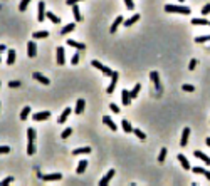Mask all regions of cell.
<instances>
[{
    "label": "cell",
    "mask_w": 210,
    "mask_h": 186,
    "mask_svg": "<svg viewBox=\"0 0 210 186\" xmlns=\"http://www.w3.org/2000/svg\"><path fill=\"white\" fill-rule=\"evenodd\" d=\"M165 12L168 13H183V15H188L190 13V9L185 5H173V3H168L165 5Z\"/></svg>",
    "instance_id": "1"
},
{
    "label": "cell",
    "mask_w": 210,
    "mask_h": 186,
    "mask_svg": "<svg viewBox=\"0 0 210 186\" xmlns=\"http://www.w3.org/2000/svg\"><path fill=\"white\" fill-rule=\"evenodd\" d=\"M91 66H92V67H96L98 70H101V72L104 74V76H108V77H111V76H113V72H115V70H111L109 67L103 66V64L99 62V60H92V62H91Z\"/></svg>",
    "instance_id": "2"
},
{
    "label": "cell",
    "mask_w": 210,
    "mask_h": 186,
    "mask_svg": "<svg viewBox=\"0 0 210 186\" xmlns=\"http://www.w3.org/2000/svg\"><path fill=\"white\" fill-rule=\"evenodd\" d=\"M37 20L39 22H44L45 20V3L44 2L37 3Z\"/></svg>",
    "instance_id": "3"
},
{
    "label": "cell",
    "mask_w": 210,
    "mask_h": 186,
    "mask_svg": "<svg viewBox=\"0 0 210 186\" xmlns=\"http://www.w3.org/2000/svg\"><path fill=\"white\" fill-rule=\"evenodd\" d=\"M118 79H119V74H118V72H113V76H111V84L108 85V89H106V92H108V94H113L116 84H118Z\"/></svg>",
    "instance_id": "4"
},
{
    "label": "cell",
    "mask_w": 210,
    "mask_h": 186,
    "mask_svg": "<svg viewBox=\"0 0 210 186\" xmlns=\"http://www.w3.org/2000/svg\"><path fill=\"white\" fill-rule=\"evenodd\" d=\"M27 55H29L30 59H34V57L37 55V47H35L34 40H29V44H27Z\"/></svg>",
    "instance_id": "5"
},
{
    "label": "cell",
    "mask_w": 210,
    "mask_h": 186,
    "mask_svg": "<svg viewBox=\"0 0 210 186\" xmlns=\"http://www.w3.org/2000/svg\"><path fill=\"white\" fill-rule=\"evenodd\" d=\"M56 54H57V64L59 66H64L66 64V51L62 47H57L56 49Z\"/></svg>",
    "instance_id": "6"
},
{
    "label": "cell",
    "mask_w": 210,
    "mask_h": 186,
    "mask_svg": "<svg viewBox=\"0 0 210 186\" xmlns=\"http://www.w3.org/2000/svg\"><path fill=\"white\" fill-rule=\"evenodd\" d=\"M115 174H116V171H115V169H109L108 173L104 174V178H103V180L99 181V186H106V184L109 183V181L113 180V176H115Z\"/></svg>",
    "instance_id": "7"
},
{
    "label": "cell",
    "mask_w": 210,
    "mask_h": 186,
    "mask_svg": "<svg viewBox=\"0 0 210 186\" xmlns=\"http://www.w3.org/2000/svg\"><path fill=\"white\" fill-rule=\"evenodd\" d=\"M39 176H41L42 180H45V181H59L60 178H62V174L60 173H52V174H39Z\"/></svg>",
    "instance_id": "8"
},
{
    "label": "cell",
    "mask_w": 210,
    "mask_h": 186,
    "mask_svg": "<svg viewBox=\"0 0 210 186\" xmlns=\"http://www.w3.org/2000/svg\"><path fill=\"white\" fill-rule=\"evenodd\" d=\"M188 136H190V127H183V133H181V139H180V146L185 148L188 142Z\"/></svg>",
    "instance_id": "9"
},
{
    "label": "cell",
    "mask_w": 210,
    "mask_h": 186,
    "mask_svg": "<svg viewBox=\"0 0 210 186\" xmlns=\"http://www.w3.org/2000/svg\"><path fill=\"white\" fill-rule=\"evenodd\" d=\"M192 171H193L195 174H204L205 178H207V180L210 181V171H207L205 169V168H200V166H193L192 168Z\"/></svg>",
    "instance_id": "10"
},
{
    "label": "cell",
    "mask_w": 210,
    "mask_h": 186,
    "mask_svg": "<svg viewBox=\"0 0 210 186\" xmlns=\"http://www.w3.org/2000/svg\"><path fill=\"white\" fill-rule=\"evenodd\" d=\"M103 123H104L111 131H118V126H116V123H115V121H113L109 116H104V117H103Z\"/></svg>",
    "instance_id": "11"
},
{
    "label": "cell",
    "mask_w": 210,
    "mask_h": 186,
    "mask_svg": "<svg viewBox=\"0 0 210 186\" xmlns=\"http://www.w3.org/2000/svg\"><path fill=\"white\" fill-rule=\"evenodd\" d=\"M84 107H86V101H84V99H77L76 107H74V112H76V114H83Z\"/></svg>",
    "instance_id": "12"
},
{
    "label": "cell",
    "mask_w": 210,
    "mask_h": 186,
    "mask_svg": "<svg viewBox=\"0 0 210 186\" xmlns=\"http://www.w3.org/2000/svg\"><path fill=\"white\" fill-rule=\"evenodd\" d=\"M51 117V112L49 111H42V112H35L34 114V121H45Z\"/></svg>",
    "instance_id": "13"
},
{
    "label": "cell",
    "mask_w": 210,
    "mask_h": 186,
    "mask_svg": "<svg viewBox=\"0 0 210 186\" xmlns=\"http://www.w3.org/2000/svg\"><path fill=\"white\" fill-rule=\"evenodd\" d=\"M121 127H123V131H124L126 134H131V133H133V129H134L128 119H123V121H121Z\"/></svg>",
    "instance_id": "14"
},
{
    "label": "cell",
    "mask_w": 210,
    "mask_h": 186,
    "mask_svg": "<svg viewBox=\"0 0 210 186\" xmlns=\"http://www.w3.org/2000/svg\"><path fill=\"white\" fill-rule=\"evenodd\" d=\"M71 112H72V109H71V107H66V109L62 111V114H60V116H59L57 123H59V124L66 123V121H67V117H69V114H71Z\"/></svg>",
    "instance_id": "15"
},
{
    "label": "cell",
    "mask_w": 210,
    "mask_h": 186,
    "mask_svg": "<svg viewBox=\"0 0 210 186\" xmlns=\"http://www.w3.org/2000/svg\"><path fill=\"white\" fill-rule=\"evenodd\" d=\"M121 101H123L124 106H130V102H131L130 91H126V89H123V91H121Z\"/></svg>",
    "instance_id": "16"
},
{
    "label": "cell",
    "mask_w": 210,
    "mask_h": 186,
    "mask_svg": "<svg viewBox=\"0 0 210 186\" xmlns=\"http://www.w3.org/2000/svg\"><path fill=\"white\" fill-rule=\"evenodd\" d=\"M140 13H134V15L133 17H130V19H128V20H124V22H123V25L124 27H131V25H133V24H136L138 22V20H140Z\"/></svg>",
    "instance_id": "17"
},
{
    "label": "cell",
    "mask_w": 210,
    "mask_h": 186,
    "mask_svg": "<svg viewBox=\"0 0 210 186\" xmlns=\"http://www.w3.org/2000/svg\"><path fill=\"white\" fill-rule=\"evenodd\" d=\"M34 79H35V81H39L41 84H44V85H49V84H51V81H49L45 76H42L41 72H34Z\"/></svg>",
    "instance_id": "18"
},
{
    "label": "cell",
    "mask_w": 210,
    "mask_h": 186,
    "mask_svg": "<svg viewBox=\"0 0 210 186\" xmlns=\"http://www.w3.org/2000/svg\"><path fill=\"white\" fill-rule=\"evenodd\" d=\"M193 154H195V158L202 159L205 164H207V166H210V158H208L207 154H204V153H202V151H197V149H195V151H193Z\"/></svg>",
    "instance_id": "19"
},
{
    "label": "cell",
    "mask_w": 210,
    "mask_h": 186,
    "mask_svg": "<svg viewBox=\"0 0 210 186\" xmlns=\"http://www.w3.org/2000/svg\"><path fill=\"white\" fill-rule=\"evenodd\" d=\"M123 22H124V20H123V17H121V15H118V17H116V20H115V22H113L111 28H109V32H111V34H115V32H116V28H118V27H119Z\"/></svg>",
    "instance_id": "20"
},
{
    "label": "cell",
    "mask_w": 210,
    "mask_h": 186,
    "mask_svg": "<svg viewBox=\"0 0 210 186\" xmlns=\"http://www.w3.org/2000/svg\"><path fill=\"white\" fill-rule=\"evenodd\" d=\"M89 153H91V148H89V146H86V148H76L72 151V154L79 156V154H89Z\"/></svg>",
    "instance_id": "21"
},
{
    "label": "cell",
    "mask_w": 210,
    "mask_h": 186,
    "mask_svg": "<svg viewBox=\"0 0 210 186\" xmlns=\"http://www.w3.org/2000/svg\"><path fill=\"white\" fill-rule=\"evenodd\" d=\"M86 168H88V161L86 159H81L79 164H77V168H76V173L77 174H83L84 171H86Z\"/></svg>",
    "instance_id": "22"
},
{
    "label": "cell",
    "mask_w": 210,
    "mask_h": 186,
    "mask_svg": "<svg viewBox=\"0 0 210 186\" xmlns=\"http://www.w3.org/2000/svg\"><path fill=\"white\" fill-rule=\"evenodd\" d=\"M67 44H69L71 47L79 49V51H84V49H86V44H83V42H76V40H72V39H69V40H67Z\"/></svg>",
    "instance_id": "23"
},
{
    "label": "cell",
    "mask_w": 210,
    "mask_h": 186,
    "mask_svg": "<svg viewBox=\"0 0 210 186\" xmlns=\"http://www.w3.org/2000/svg\"><path fill=\"white\" fill-rule=\"evenodd\" d=\"M178 161H180V164H181V166H183V169H192V166H190V163H188V159L187 158H185V156L183 154H178Z\"/></svg>",
    "instance_id": "24"
},
{
    "label": "cell",
    "mask_w": 210,
    "mask_h": 186,
    "mask_svg": "<svg viewBox=\"0 0 210 186\" xmlns=\"http://www.w3.org/2000/svg\"><path fill=\"white\" fill-rule=\"evenodd\" d=\"M74 28H76V24H74V22H71V24H67V25H66V27H64V28H62V30H60V35H67V34H69V32H72V30H74Z\"/></svg>",
    "instance_id": "25"
},
{
    "label": "cell",
    "mask_w": 210,
    "mask_h": 186,
    "mask_svg": "<svg viewBox=\"0 0 210 186\" xmlns=\"http://www.w3.org/2000/svg\"><path fill=\"white\" fill-rule=\"evenodd\" d=\"M14 62H15V51L10 49L9 54H7V66H12Z\"/></svg>",
    "instance_id": "26"
},
{
    "label": "cell",
    "mask_w": 210,
    "mask_h": 186,
    "mask_svg": "<svg viewBox=\"0 0 210 186\" xmlns=\"http://www.w3.org/2000/svg\"><path fill=\"white\" fill-rule=\"evenodd\" d=\"M45 17H47V19L51 20L52 24H59V22H60V19H59L57 15H56V13H52L51 10H49V12H45Z\"/></svg>",
    "instance_id": "27"
},
{
    "label": "cell",
    "mask_w": 210,
    "mask_h": 186,
    "mask_svg": "<svg viewBox=\"0 0 210 186\" xmlns=\"http://www.w3.org/2000/svg\"><path fill=\"white\" fill-rule=\"evenodd\" d=\"M32 37H34V39H47L49 37V32L47 30H37V32H34Z\"/></svg>",
    "instance_id": "28"
},
{
    "label": "cell",
    "mask_w": 210,
    "mask_h": 186,
    "mask_svg": "<svg viewBox=\"0 0 210 186\" xmlns=\"http://www.w3.org/2000/svg\"><path fill=\"white\" fill-rule=\"evenodd\" d=\"M210 20L207 19H192V25H208Z\"/></svg>",
    "instance_id": "29"
},
{
    "label": "cell",
    "mask_w": 210,
    "mask_h": 186,
    "mask_svg": "<svg viewBox=\"0 0 210 186\" xmlns=\"http://www.w3.org/2000/svg\"><path fill=\"white\" fill-rule=\"evenodd\" d=\"M140 91H141V85L140 84H136L133 89H131V92H130V96H131V99H136L138 96H140Z\"/></svg>",
    "instance_id": "30"
},
{
    "label": "cell",
    "mask_w": 210,
    "mask_h": 186,
    "mask_svg": "<svg viewBox=\"0 0 210 186\" xmlns=\"http://www.w3.org/2000/svg\"><path fill=\"white\" fill-rule=\"evenodd\" d=\"M150 79L156 84V87L160 85V74L156 72V70H151V72H150Z\"/></svg>",
    "instance_id": "31"
},
{
    "label": "cell",
    "mask_w": 210,
    "mask_h": 186,
    "mask_svg": "<svg viewBox=\"0 0 210 186\" xmlns=\"http://www.w3.org/2000/svg\"><path fill=\"white\" fill-rule=\"evenodd\" d=\"M72 15H74V19H76V22H79L83 17H81V12H79V7L77 5H72Z\"/></svg>",
    "instance_id": "32"
},
{
    "label": "cell",
    "mask_w": 210,
    "mask_h": 186,
    "mask_svg": "<svg viewBox=\"0 0 210 186\" xmlns=\"http://www.w3.org/2000/svg\"><path fill=\"white\" fill-rule=\"evenodd\" d=\"M34 139H35V129L34 127H29V129H27V141L34 142Z\"/></svg>",
    "instance_id": "33"
},
{
    "label": "cell",
    "mask_w": 210,
    "mask_h": 186,
    "mask_svg": "<svg viewBox=\"0 0 210 186\" xmlns=\"http://www.w3.org/2000/svg\"><path fill=\"white\" fill-rule=\"evenodd\" d=\"M29 114H30V107H29V106H25V107L22 109V112H20V119H22V121H27Z\"/></svg>",
    "instance_id": "34"
},
{
    "label": "cell",
    "mask_w": 210,
    "mask_h": 186,
    "mask_svg": "<svg viewBox=\"0 0 210 186\" xmlns=\"http://www.w3.org/2000/svg\"><path fill=\"white\" fill-rule=\"evenodd\" d=\"M166 154H168V149H166V148H161V151H160V154H158V163H165Z\"/></svg>",
    "instance_id": "35"
},
{
    "label": "cell",
    "mask_w": 210,
    "mask_h": 186,
    "mask_svg": "<svg viewBox=\"0 0 210 186\" xmlns=\"http://www.w3.org/2000/svg\"><path fill=\"white\" fill-rule=\"evenodd\" d=\"M30 2H32V0H22V2H20V5H19V10H20V12H25Z\"/></svg>",
    "instance_id": "36"
},
{
    "label": "cell",
    "mask_w": 210,
    "mask_h": 186,
    "mask_svg": "<svg viewBox=\"0 0 210 186\" xmlns=\"http://www.w3.org/2000/svg\"><path fill=\"white\" fill-rule=\"evenodd\" d=\"M210 40V35H200V37H195V42L197 44H204V42Z\"/></svg>",
    "instance_id": "37"
},
{
    "label": "cell",
    "mask_w": 210,
    "mask_h": 186,
    "mask_svg": "<svg viewBox=\"0 0 210 186\" xmlns=\"http://www.w3.org/2000/svg\"><path fill=\"white\" fill-rule=\"evenodd\" d=\"M133 134H136L138 139H146V134H145L141 129H133Z\"/></svg>",
    "instance_id": "38"
},
{
    "label": "cell",
    "mask_w": 210,
    "mask_h": 186,
    "mask_svg": "<svg viewBox=\"0 0 210 186\" xmlns=\"http://www.w3.org/2000/svg\"><path fill=\"white\" fill-rule=\"evenodd\" d=\"M71 134H72V129H71V127H66V129H64L62 133H60V138L66 139V138H69Z\"/></svg>",
    "instance_id": "39"
},
{
    "label": "cell",
    "mask_w": 210,
    "mask_h": 186,
    "mask_svg": "<svg viewBox=\"0 0 210 186\" xmlns=\"http://www.w3.org/2000/svg\"><path fill=\"white\" fill-rule=\"evenodd\" d=\"M34 153H35V144L34 142H29V144H27V154L32 156Z\"/></svg>",
    "instance_id": "40"
},
{
    "label": "cell",
    "mask_w": 210,
    "mask_h": 186,
    "mask_svg": "<svg viewBox=\"0 0 210 186\" xmlns=\"http://www.w3.org/2000/svg\"><path fill=\"white\" fill-rule=\"evenodd\" d=\"M181 89H183L185 92H195V87L192 84H183V85H181Z\"/></svg>",
    "instance_id": "41"
},
{
    "label": "cell",
    "mask_w": 210,
    "mask_h": 186,
    "mask_svg": "<svg viewBox=\"0 0 210 186\" xmlns=\"http://www.w3.org/2000/svg\"><path fill=\"white\" fill-rule=\"evenodd\" d=\"M20 85H22L20 81H10L9 82V87H12V89H17V87H20Z\"/></svg>",
    "instance_id": "42"
},
{
    "label": "cell",
    "mask_w": 210,
    "mask_h": 186,
    "mask_svg": "<svg viewBox=\"0 0 210 186\" xmlns=\"http://www.w3.org/2000/svg\"><path fill=\"white\" fill-rule=\"evenodd\" d=\"M9 153H10L9 146H0V154H9Z\"/></svg>",
    "instance_id": "43"
},
{
    "label": "cell",
    "mask_w": 210,
    "mask_h": 186,
    "mask_svg": "<svg viewBox=\"0 0 210 186\" xmlns=\"http://www.w3.org/2000/svg\"><path fill=\"white\" fill-rule=\"evenodd\" d=\"M124 5H126L130 10H133V9H134V3H133V0H124Z\"/></svg>",
    "instance_id": "44"
},
{
    "label": "cell",
    "mask_w": 210,
    "mask_h": 186,
    "mask_svg": "<svg viewBox=\"0 0 210 186\" xmlns=\"http://www.w3.org/2000/svg\"><path fill=\"white\" fill-rule=\"evenodd\" d=\"M109 109H111V111H113V112H115V114H118V112H119V107L116 106L115 102H113V104H109Z\"/></svg>",
    "instance_id": "45"
},
{
    "label": "cell",
    "mask_w": 210,
    "mask_h": 186,
    "mask_svg": "<svg viewBox=\"0 0 210 186\" xmlns=\"http://www.w3.org/2000/svg\"><path fill=\"white\" fill-rule=\"evenodd\" d=\"M71 62H72V66H76V64L79 62V54H74L72 59H71Z\"/></svg>",
    "instance_id": "46"
},
{
    "label": "cell",
    "mask_w": 210,
    "mask_h": 186,
    "mask_svg": "<svg viewBox=\"0 0 210 186\" xmlns=\"http://www.w3.org/2000/svg\"><path fill=\"white\" fill-rule=\"evenodd\" d=\"M12 181H14V178H12V176L5 178V180L2 181V186H7V184H10V183H12Z\"/></svg>",
    "instance_id": "47"
},
{
    "label": "cell",
    "mask_w": 210,
    "mask_h": 186,
    "mask_svg": "<svg viewBox=\"0 0 210 186\" xmlns=\"http://www.w3.org/2000/svg\"><path fill=\"white\" fill-rule=\"evenodd\" d=\"M195 67H197V60H195V59H192V60H190V64H188V69H190V70H193Z\"/></svg>",
    "instance_id": "48"
},
{
    "label": "cell",
    "mask_w": 210,
    "mask_h": 186,
    "mask_svg": "<svg viewBox=\"0 0 210 186\" xmlns=\"http://www.w3.org/2000/svg\"><path fill=\"white\" fill-rule=\"evenodd\" d=\"M202 13H204V15H207V13H210V3H207V5H204V9H202Z\"/></svg>",
    "instance_id": "49"
},
{
    "label": "cell",
    "mask_w": 210,
    "mask_h": 186,
    "mask_svg": "<svg viewBox=\"0 0 210 186\" xmlns=\"http://www.w3.org/2000/svg\"><path fill=\"white\" fill-rule=\"evenodd\" d=\"M77 2H81V0H66V3H67V5H71V7L77 5Z\"/></svg>",
    "instance_id": "50"
},
{
    "label": "cell",
    "mask_w": 210,
    "mask_h": 186,
    "mask_svg": "<svg viewBox=\"0 0 210 186\" xmlns=\"http://www.w3.org/2000/svg\"><path fill=\"white\" fill-rule=\"evenodd\" d=\"M205 142H207V146L210 148V138H207V141H205Z\"/></svg>",
    "instance_id": "51"
},
{
    "label": "cell",
    "mask_w": 210,
    "mask_h": 186,
    "mask_svg": "<svg viewBox=\"0 0 210 186\" xmlns=\"http://www.w3.org/2000/svg\"><path fill=\"white\" fill-rule=\"evenodd\" d=\"M0 62H2V57H0Z\"/></svg>",
    "instance_id": "52"
},
{
    "label": "cell",
    "mask_w": 210,
    "mask_h": 186,
    "mask_svg": "<svg viewBox=\"0 0 210 186\" xmlns=\"http://www.w3.org/2000/svg\"><path fill=\"white\" fill-rule=\"evenodd\" d=\"M178 2H183V0H178Z\"/></svg>",
    "instance_id": "53"
},
{
    "label": "cell",
    "mask_w": 210,
    "mask_h": 186,
    "mask_svg": "<svg viewBox=\"0 0 210 186\" xmlns=\"http://www.w3.org/2000/svg\"><path fill=\"white\" fill-rule=\"evenodd\" d=\"M0 184H2V181H0Z\"/></svg>",
    "instance_id": "54"
},
{
    "label": "cell",
    "mask_w": 210,
    "mask_h": 186,
    "mask_svg": "<svg viewBox=\"0 0 210 186\" xmlns=\"http://www.w3.org/2000/svg\"><path fill=\"white\" fill-rule=\"evenodd\" d=\"M208 27H210V24H208Z\"/></svg>",
    "instance_id": "55"
},
{
    "label": "cell",
    "mask_w": 210,
    "mask_h": 186,
    "mask_svg": "<svg viewBox=\"0 0 210 186\" xmlns=\"http://www.w3.org/2000/svg\"><path fill=\"white\" fill-rule=\"evenodd\" d=\"M0 84H2V82H0Z\"/></svg>",
    "instance_id": "56"
}]
</instances>
